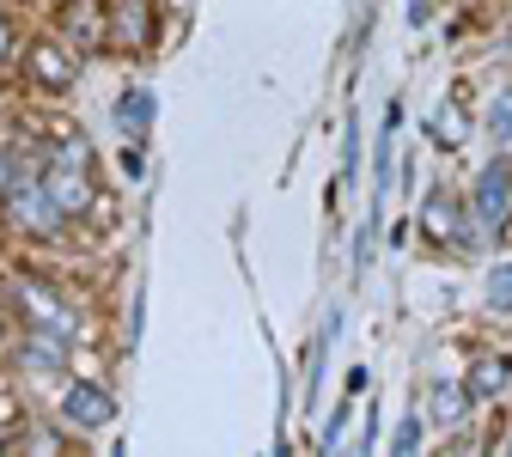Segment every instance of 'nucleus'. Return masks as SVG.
<instances>
[{
	"instance_id": "18",
	"label": "nucleus",
	"mask_w": 512,
	"mask_h": 457,
	"mask_svg": "<svg viewBox=\"0 0 512 457\" xmlns=\"http://www.w3.org/2000/svg\"><path fill=\"white\" fill-rule=\"evenodd\" d=\"M68 25H74V31H80V37H86V31H98V19H92V13H86V7H74V13H68Z\"/></svg>"
},
{
	"instance_id": "7",
	"label": "nucleus",
	"mask_w": 512,
	"mask_h": 457,
	"mask_svg": "<svg viewBox=\"0 0 512 457\" xmlns=\"http://www.w3.org/2000/svg\"><path fill=\"white\" fill-rule=\"evenodd\" d=\"M43 183H49V195L61 202V214H68V220L92 214V183H86V171H80V165H55Z\"/></svg>"
},
{
	"instance_id": "9",
	"label": "nucleus",
	"mask_w": 512,
	"mask_h": 457,
	"mask_svg": "<svg viewBox=\"0 0 512 457\" xmlns=\"http://www.w3.org/2000/svg\"><path fill=\"white\" fill-rule=\"evenodd\" d=\"M153 86H128L122 98H116V128H122V135H147V128H153Z\"/></svg>"
},
{
	"instance_id": "19",
	"label": "nucleus",
	"mask_w": 512,
	"mask_h": 457,
	"mask_svg": "<svg viewBox=\"0 0 512 457\" xmlns=\"http://www.w3.org/2000/svg\"><path fill=\"white\" fill-rule=\"evenodd\" d=\"M409 25H427V0H409Z\"/></svg>"
},
{
	"instance_id": "17",
	"label": "nucleus",
	"mask_w": 512,
	"mask_h": 457,
	"mask_svg": "<svg viewBox=\"0 0 512 457\" xmlns=\"http://www.w3.org/2000/svg\"><path fill=\"white\" fill-rule=\"evenodd\" d=\"M19 183V165H13V147H0V195Z\"/></svg>"
},
{
	"instance_id": "10",
	"label": "nucleus",
	"mask_w": 512,
	"mask_h": 457,
	"mask_svg": "<svg viewBox=\"0 0 512 457\" xmlns=\"http://www.w3.org/2000/svg\"><path fill=\"white\" fill-rule=\"evenodd\" d=\"M19 305L37 317V330H61V336H68V311H61V299L49 293V287H37V281H25L19 287Z\"/></svg>"
},
{
	"instance_id": "14",
	"label": "nucleus",
	"mask_w": 512,
	"mask_h": 457,
	"mask_svg": "<svg viewBox=\"0 0 512 457\" xmlns=\"http://www.w3.org/2000/svg\"><path fill=\"white\" fill-rule=\"evenodd\" d=\"M482 293H488L494 311H512V263H494L488 281H482Z\"/></svg>"
},
{
	"instance_id": "2",
	"label": "nucleus",
	"mask_w": 512,
	"mask_h": 457,
	"mask_svg": "<svg viewBox=\"0 0 512 457\" xmlns=\"http://www.w3.org/2000/svg\"><path fill=\"white\" fill-rule=\"evenodd\" d=\"M61 415H68V427H110L116 421V397L98 384V378H80V384H68L61 390Z\"/></svg>"
},
{
	"instance_id": "1",
	"label": "nucleus",
	"mask_w": 512,
	"mask_h": 457,
	"mask_svg": "<svg viewBox=\"0 0 512 457\" xmlns=\"http://www.w3.org/2000/svg\"><path fill=\"white\" fill-rule=\"evenodd\" d=\"M7 214H13V226L19 232H31V238H55L61 232V202L49 195V183L43 177H19L13 189H7Z\"/></svg>"
},
{
	"instance_id": "16",
	"label": "nucleus",
	"mask_w": 512,
	"mask_h": 457,
	"mask_svg": "<svg viewBox=\"0 0 512 457\" xmlns=\"http://www.w3.org/2000/svg\"><path fill=\"white\" fill-rule=\"evenodd\" d=\"M391 451H403V457H409V451H421V415H409V421L397 427V439H391Z\"/></svg>"
},
{
	"instance_id": "6",
	"label": "nucleus",
	"mask_w": 512,
	"mask_h": 457,
	"mask_svg": "<svg viewBox=\"0 0 512 457\" xmlns=\"http://www.w3.org/2000/svg\"><path fill=\"white\" fill-rule=\"evenodd\" d=\"M421 226H427V238H439V244H470L464 214H458V202H452L445 189H433L427 202H421Z\"/></svg>"
},
{
	"instance_id": "8",
	"label": "nucleus",
	"mask_w": 512,
	"mask_h": 457,
	"mask_svg": "<svg viewBox=\"0 0 512 457\" xmlns=\"http://www.w3.org/2000/svg\"><path fill=\"white\" fill-rule=\"evenodd\" d=\"M147 31H153L147 0H116V31H110V43H116V49H141Z\"/></svg>"
},
{
	"instance_id": "5",
	"label": "nucleus",
	"mask_w": 512,
	"mask_h": 457,
	"mask_svg": "<svg viewBox=\"0 0 512 457\" xmlns=\"http://www.w3.org/2000/svg\"><path fill=\"white\" fill-rule=\"evenodd\" d=\"M74 74H80V61L61 49V43H37V49H31V80H37L43 92H68Z\"/></svg>"
},
{
	"instance_id": "11",
	"label": "nucleus",
	"mask_w": 512,
	"mask_h": 457,
	"mask_svg": "<svg viewBox=\"0 0 512 457\" xmlns=\"http://www.w3.org/2000/svg\"><path fill=\"white\" fill-rule=\"evenodd\" d=\"M427 409H433V421H439V427H458V421L470 415V384H433Z\"/></svg>"
},
{
	"instance_id": "13",
	"label": "nucleus",
	"mask_w": 512,
	"mask_h": 457,
	"mask_svg": "<svg viewBox=\"0 0 512 457\" xmlns=\"http://www.w3.org/2000/svg\"><path fill=\"white\" fill-rule=\"evenodd\" d=\"M488 141H494V147L512 141V86H500V98H494V110H488Z\"/></svg>"
},
{
	"instance_id": "12",
	"label": "nucleus",
	"mask_w": 512,
	"mask_h": 457,
	"mask_svg": "<svg viewBox=\"0 0 512 457\" xmlns=\"http://www.w3.org/2000/svg\"><path fill=\"white\" fill-rule=\"evenodd\" d=\"M506 378H512V360H506V354H488V360H476V372H470V397H500V390H506Z\"/></svg>"
},
{
	"instance_id": "15",
	"label": "nucleus",
	"mask_w": 512,
	"mask_h": 457,
	"mask_svg": "<svg viewBox=\"0 0 512 457\" xmlns=\"http://www.w3.org/2000/svg\"><path fill=\"white\" fill-rule=\"evenodd\" d=\"M433 128H439V141H445V147H464V110H458V104H445Z\"/></svg>"
},
{
	"instance_id": "4",
	"label": "nucleus",
	"mask_w": 512,
	"mask_h": 457,
	"mask_svg": "<svg viewBox=\"0 0 512 457\" xmlns=\"http://www.w3.org/2000/svg\"><path fill=\"white\" fill-rule=\"evenodd\" d=\"M19 366L31 378H61V366H68V342H61V330H37L19 342Z\"/></svg>"
},
{
	"instance_id": "3",
	"label": "nucleus",
	"mask_w": 512,
	"mask_h": 457,
	"mask_svg": "<svg viewBox=\"0 0 512 457\" xmlns=\"http://www.w3.org/2000/svg\"><path fill=\"white\" fill-rule=\"evenodd\" d=\"M506 208H512V165L506 159H488L482 177H476V220L494 232L506 220Z\"/></svg>"
},
{
	"instance_id": "20",
	"label": "nucleus",
	"mask_w": 512,
	"mask_h": 457,
	"mask_svg": "<svg viewBox=\"0 0 512 457\" xmlns=\"http://www.w3.org/2000/svg\"><path fill=\"white\" fill-rule=\"evenodd\" d=\"M7 43H13V31H7V19H0V55H7Z\"/></svg>"
}]
</instances>
